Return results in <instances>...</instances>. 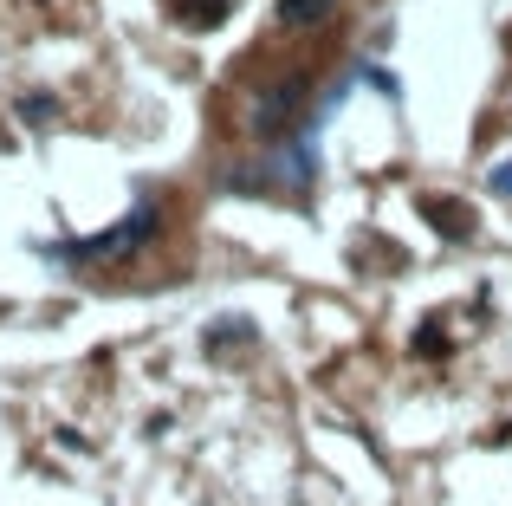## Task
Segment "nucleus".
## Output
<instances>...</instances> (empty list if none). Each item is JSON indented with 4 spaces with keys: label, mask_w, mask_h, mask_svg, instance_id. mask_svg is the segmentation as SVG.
I'll return each mask as SVG.
<instances>
[{
    "label": "nucleus",
    "mask_w": 512,
    "mask_h": 506,
    "mask_svg": "<svg viewBox=\"0 0 512 506\" xmlns=\"http://www.w3.org/2000/svg\"><path fill=\"white\" fill-rule=\"evenodd\" d=\"M156 228H163V215H156V202H137L117 228H104V234H91V241H72V247H59L65 260H130L137 247H150L156 241Z\"/></svg>",
    "instance_id": "1"
},
{
    "label": "nucleus",
    "mask_w": 512,
    "mask_h": 506,
    "mask_svg": "<svg viewBox=\"0 0 512 506\" xmlns=\"http://www.w3.org/2000/svg\"><path fill=\"white\" fill-rule=\"evenodd\" d=\"M305 98H312L305 78H273V85L253 98V130H260V137H286V130L305 117Z\"/></svg>",
    "instance_id": "2"
},
{
    "label": "nucleus",
    "mask_w": 512,
    "mask_h": 506,
    "mask_svg": "<svg viewBox=\"0 0 512 506\" xmlns=\"http://www.w3.org/2000/svg\"><path fill=\"white\" fill-rule=\"evenodd\" d=\"M415 208H422V215L435 221L448 241H467V234H474V208H467V202H448V195H422Z\"/></svg>",
    "instance_id": "3"
},
{
    "label": "nucleus",
    "mask_w": 512,
    "mask_h": 506,
    "mask_svg": "<svg viewBox=\"0 0 512 506\" xmlns=\"http://www.w3.org/2000/svg\"><path fill=\"white\" fill-rule=\"evenodd\" d=\"M169 7L182 13V26H221L234 13V0H169Z\"/></svg>",
    "instance_id": "4"
},
{
    "label": "nucleus",
    "mask_w": 512,
    "mask_h": 506,
    "mask_svg": "<svg viewBox=\"0 0 512 506\" xmlns=\"http://www.w3.org/2000/svg\"><path fill=\"white\" fill-rule=\"evenodd\" d=\"M331 13V0H279V20L286 26H318Z\"/></svg>",
    "instance_id": "5"
},
{
    "label": "nucleus",
    "mask_w": 512,
    "mask_h": 506,
    "mask_svg": "<svg viewBox=\"0 0 512 506\" xmlns=\"http://www.w3.org/2000/svg\"><path fill=\"white\" fill-rule=\"evenodd\" d=\"M493 189H500V195H512V163H500V169H493Z\"/></svg>",
    "instance_id": "6"
}]
</instances>
